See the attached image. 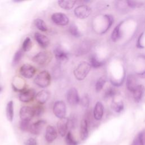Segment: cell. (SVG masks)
<instances>
[{"label":"cell","instance_id":"cell-1","mask_svg":"<svg viewBox=\"0 0 145 145\" xmlns=\"http://www.w3.org/2000/svg\"><path fill=\"white\" fill-rule=\"evenodd\" d=\"M91 69L89 63L86 61L80 62L74 70V75L78 80H83L88 74Z\"/></svg>","mask_w":145,"mask_h":145},{"label":"cell","instance_id":"cell-2","mask_svg":"<svg viewBox=\"0 0 145 145\" xmlns=\"http://www.w3.org/2000/svg\"><path fill=\"white\" fill-rule=\"evenodd\" d=\"M51 75L49 72L44 70L39 72L34 79V83L39 87L46 88L48 87L51 82Z\"/></svg>","mask_w":145,"mask_h":145},{"label":"cell","instance_id":"cell-3","mask_svg":"<svg viewBox=\"0 0 145 145\" xmlns=\"http://www.w3.org/2000/svg\"><path fill=\"white\" fill-rule=\"evenodd\" d=\"M52 58L50 52L46 50L41 51L36 54L32 58V61L40 65L48 64Z\"/></svg>","mask_w":145,"mask_h":145},{"label":"cell","instance_id":"cell-4","mask_svg":"<svg viewBox=\"0 0 145 145\" xmlns=\"http://www.w3.org/2000/svg\"><path fill=\"white\" fill-rule=\"evenodd\" d=\"M54 114L59 119L65 117L66 113V106L65 103L61 100L56 101L53 106Z\"/></svg>","mask_w":145,"mask_h":145},{"label":"cell","instance_id":"cell-5","mask_svg":"<svg viewBox=\"0 0 145 145\" xmlns=\"http://www.w3.org/2000/svg\"><path fill=\"white\" fill-rule=\"evenodd\" d=\"M74 15L80 19L88 18L91 13V8L87 5H82L77 6L74 10Z\"/></svg>","mask_w":145,"mask_h":145},{"label":"cell","instance_id":"cell-6","mask_svg":"<svg viewBox=\"0 0 145 145\" xmlns=\"http://www.w3.org/2000/svg\"><path fill=\"white\" fill-rule=\"evenodd\" d=\"M66 99L67 103L72 106H75L80 103V99L75 88L72 87L68 90L66 93Z\"/></svg>","mask_w":145,"mask_h":145},{"label":"cell","instance_id":"cell-7","mask_svg":"<svg viewBox=\"0 0 145 145\" xmlns=\"http://www.w3.org/2000/svg\"><path fill=\"white\" fill-rule=\"evenodd\" d=\"M53 22L58 25L65 26L69 24V19L66 15L62 12H55L51 16Z\"/></svg>","mask_w":145,"mask_h":145},{"label":"cell","instance_id":"cell-8","mask_svg":"<svg viewBox=\"0 0 145 145\" xmlns=\"http://www.w3.org/2000/svg\"><path fill=\"white\" fill-rule=\"evenodd\" d=\"M19 116L22 120L30 121L35 116L33 109L29 106H23L19 112Z\"/></svg>","mask_w":145,"mask_h":145},{"label":"cell","instance_id":"cell-9","mask_svg":"<svg viewBox=\"0 0 145 145\" xmlns=\"http://www.w3.org/2000/svg\"><path fill=\"white\" fill-rule=\"evenodd\" d=\"M35 90L31 89H25L20 93L19 95V99L23 103H28L32 101L36 97Z\"/></svg>","mask_w":145,"mask_h":145},{"label":"cell","instance_id":"cell-10","mask_svg":"<svg viewBox=\"0 0 145 145\" xmlns=\"http://www.w3.org/2000/svg\"><path fill=\"white\" fill-rule=\"evenodd\" d=\"M20 74L24 78L29 79L32 78L36 72V69L34 66L29 64L23 65L19 70Z\"/></svg>","mask_w":145,"mask_h":145},{"label":"cell","instance_id":"cell-11","mask_svg":"<svg viewBox=\"0 0 145 145\" xmlns=\"http://www.w3.org/2000/svg\"><path fill=\"white\" fill-rule=\"evenodd\" d=\"M57 127L60 135L62 137H65L67 133V130L69 128V118L64 117L59 119L57 122Z\"/></svg>","mask_w":145,"mask_h":145},{"label":"cell","instance_id":"cell-12","mask_svg":"<svg viewBox=\"0 0 145 145\" xmlns=\"http://www.w3.org/2000/svg\"><path fill=\"white\" fill-rule=\"evenodd\" d=\"M54 55L56 59L59 62L66 61L68 59V53L59 45H57L54 49Z\"/></svg>","mask_w":145,"mask_h":145},{"label":"cell","instance_id":"cell-13","mask_svg":"<svg viewBox=\"0 0 145 145\" xmlns=\"http://www.w3.org/2000/svg\"><path fill=\"white\" fill-rule=\"evenodd\" d=\"M46 121L44 120H40L31 125L29 131L32 134L35 135H39L44 125L46 124Z\"/></svg>","mask_w":145,"mask_h":145},{"label":"cell","instance_id":"cell-14","mask_svg":"<svg viewBox=\"0 0 145 145\" xmlns=\"http://www.w3.org/2000/svg\"><path fill=\"white\" fill-rule=\"evenodd\" d=\"M34 37L36 41L41 47L45 48L49 46L50 43V40L45 35L40 32H36L35 33Z\"/></svg>","mask_w":145,"mask_h":145},{"label":"cell","instance_id":"cell-15","mask_svg":"<svg viewBox=\"0 0 145 145\" xmlns=\"http://www.w3.org/2000/svg\"><path fill=\"white\" fill-rule=\"evenodd\" d=\"M80 136L82 140H86L88 136V121L87 118H83L80 122Z\"/></svg>","mask_w":145,"mask_h":145},{"label":"cell","instance_id":"cell-16","mask_svg":"<svg viewBox=\"0 0 145 145\" xmlns=\"http://www.w3.org/2000/svg\"><path fill=\"white\" fill-rule=\"evenodd\" d=\"M45 139L48 142H53L57 137V131L56 128L51 125H48L46 128Z\"/></svg>","mask_w":145,"mask_h":145},{"label":"cell","instance_id":"cell-17","mask_svg":"<svg viewBox=\"0 0 145 145\" xmlns=\"http://www.w3.org/2000/svg\"><path fill=\"white\" fill-rule=\"evenodd\" d=\"M50 96V93L49 91L47 90H42L36 93L35 98L39 104L42 105L49 100Z\"/></svg>","mask_w":145,"mask_h":145},{"label":"cell","instance_id":"cell-18","mask_svg":"<svg viewBox=\"0 0 145 145\" xmlns=\"http://www.w3.org/2000/svg\"><path fill=\"white\" fill-rule=\"evenodd\" d=\"M91 48V44L88 41H83L79 44L75 50V54L78 56L87 53Z\"/></svg>","mask_w":145,"mask_h":145},{"label":"cell","instance_id":"cell-19","mask_svg":"<svg viewBox=\"0 0 145 145\" xmlns=\"http://www.w3.org/2000/svg\"><path fill=\"white\" fill-rule=\"evenodd\" d=\"M104 113V106L103 104L98 101L96 103L93 109V117L95 120H100L103 117Z\"/></svg>","mask_w":145,"mask_h":145},{"label":"cell","instance_id":"cell-20","mask_svg":"<svg viewBox=\"0 0 145 145\" xmlns=\"http://www.w3.org/2000/svg\"><path fill=\"white\" fill-rule=\"evenodd\" d=\"M76 1L74 0H60L58 1L59 6L66 10H71L74 7Z\"/></svg>","mask_w":145,"mask_h":145},{"label":"cell","instance_id":"cell-21","mask_svg":"<svg viewBox=\"0 0 145 145\" xmlns=\"http://www.w3.org/2000/svg\"><path fill=\"white\" fill-rule=\"evenodd\" d=\"M126 86L127 89L132 92L135 89V88L138 86V84L137 83V79L134 75L132 74H130L127 76Z\"/></svg>","mask_w":145,"mask_h":145},{"label":"cell","instance_id":"cell-22","mask_svg":"<svg viewBox=\"0 0 145 145\" xmlns=\"http://www.w3.org/2000/svg\"><path fill=\"white\" fill-rule=\"evenodd\" d=\"M144 88L143 85H138L135 89L133 91V97L136 102H139L143 95Z\"/></svg>","mask_w":145,"mask_h":145},{"label":"cell","instance_id":"cell-23","mask_svg":"<svg viewBox=\"0 0 145 145\" xmlns=\"http://www.w3.org/2000/svg\"><path fill=\"white\" fill-rule=\"evenodd\" d=\"M6 114L8 120L12 122L14 118V103L11 100L8 102L6 108Z\"/></svg>","mask_w":145,"mask_h":145},{"label":"cell","instance_id":"cell-24","mask_svg":"<svg viewBox=\"0 0 145 145\" xmlns=\"http://www.w3.org/2000/svg\"><path fill=\"white\" fill-rule=\"evenodd\" d=\"M122 24V22H121L120 24H118L114 29L113 31V32L111 35V37L113 41H116L118 40L122 35L121 32V25Z\"/></svg>","mask_w":145,"mask_h":145},{"label":"cell","instance_id":"cell-25","mask_svg":"<svg viewBox=\"0 0 145 145\" xmlns=\"http://www.w3.org/2000/svg\"><path fill=\"white\" fill-rule=\"evenodd\" d=\"M33 23H34L35 27L39 30H40V31H41L42 32H45V31H46L48 30V28H47L46 23L41 19H40V18L36 19L34 20Z\"/></svg>","mask_w":145,"mask_h":145},{"label":"cell","instance_id":"cell-26","mask_svg":"<svg viewBox=\"0 0 145 145\" xmlns=\"http://www.w3.org/2000/svg\"><path fill=\"white\" fill-rule=\"evenodd\" d=\"M65 142L66 145H78V142L74 139L71 131H68L65 135Z\"/></svg>","mask_w":145,"mask_h":145},{"label":"cell","instance_id":"cell-27","mask_svg":"<svg viewBox=\"0 0 145 145\" xmlns=\"http://www.w3.org/2000/svg\"><path fill=\"white\" fill-rule=\"evenodd\" d=\"M89 63L91 67H93L94 68H98L99 67H101L103 65V62L99 61L97 58L96 56L95 55H92L90 57Z\"/></svg>","mask_w":145,"mask_h":145},{"label":"cell","instance_id":"cell-28","mask_svg":"<svg viewBox=\"0 0 145 145\" xmlns=\"http://www.w3.org/2000/svg\"><path fill=\"white\" fill-rule=\"evenodd\" d=\"M132 144L133 145H144V131L140 132L137 135V137L134 138Z\"/></svg>","mask_w":145,"mask_h":145},{"label":"cell","instance_id":"cell-29","mask_svg":"<svg viewBox=\"0 0 145 145\" xmlns=\"http://www.w3.org/2000/svg\"><path fill=\"white\" fill-rule=\"evenodd\" d=\"M69 31L70 33L75 37H79L81 35V33L75 24L72 23L70 25L69 28Z\"/></svg>","mask_w":145,"mask_h":145},{"label":"cell","instance_id":"cell-30","mask_svg":"<svg viewBox=\"0 0 145 145\" xmlns=\"http://www.w3.org/2000/svg\"><path fill=\"white\" fill-rule=\"evenodd\" d=\"M32 43L31 39L29 37H27L24 39L22 44V49L23 50V52H28L31 50V49L32 48Z\"/></svg>","mask_w":145,"mask_h":145},{"label":"cell","instance_id":"cell-31","mask_svg":"<svg viewBox=\"0 0 145 145\" xmlns=\"http://www.w3.org/2000/svg\"><path fill=\"white\" fill-rule=\"evenodd\" d=\"M23 51L22 49H19L17 52H16L13 57V59L12 61V65L15 66L18 64V63L21 60L23 57Z\"/></svg>","mask_w":145,"mask_h":145},{"label":"cell","instance_id":"cell-32","mask_svg":"<svg viewBox=\"0 0 145 145\" xmlns=\"http://www.w3.org/2000/svg\"><path fill=\"white\" fill-rule=\"evenodd\" d=\"M32 108L33 109L35 116L39 117V116H41L44 112V108L42 104H38L36 105L35 106H33Z\"/></svg>","mask_w":145,"mask_h":145},{"label":"cell","instance_id":"cell-33","mask_svg":"<svg viewBox=\"0 0 145 145\" xmlns=\"http://www.w3.org/2000/svg\"><path fill=\"white\" fill-rule=\"evenodd\" d=\"M31 125V124H30V121H29L21 120L19 123V128L23 131H29Z\"/></svg>","mask_w":145,"mask_h":145},{"label":"cell","instance_id":"cell-34","mask_svg":"<svg viewBox=\"0 0 145 145\" xmlns=\"http://www.w3.org/2000/svg\"><path fill=\"white\" fill-rule=\"evenodd\" d=\"M105 82L106 80L104 77H101L97 80V82L95 85V89L97 92H99L101 90L104 85L105 83Z\"/></svg>","mask_w":145,"mask_h":145},{"label":"cell","instance_id":"cell-35","mask_svg":"<svg viewBox=\"0 0 145 145\" xmlns=\"http://www.w3.org/2000/svg\"><path fill=\"white\" fill-rule=\"evenodd\" d=\"M112 109L116 112L120 113L123 109V105L122 101L120 102H114L112 104Z\"/></svg>","mask_w":145,"mask_h":145},{"label":"cell","instance_id":"cell-36","mask_svg":"<svg viewBox=\"0 0 145 145\" xmlns=\"http://www.w3.org/2000/svg\"><path fill=\"white\" fill-rule=\"evenodd\" d=\"M115 94H116V90L113 88L110 87L106 90L104 94V96L105 98H108V97L113 96Z\"/></svg>","mask_w":145,"mask_h":145},{"label":"cell","instance_id":"cell-37","mask_svg":"<svg viewBox=\"0 0 145 145\" xmlns=\"http://www.w3.org/2000/svg\"><path fill=\"white\" fill-rule=\"evenodd\" d=\"M80 103L82 106L84 108H87L89 105V99L87 95H84L82 97V99H80Z\"/></svg>","mask_w":145,"mask_h":145},{"label":"cell","instance_id":"cell-38","mask_svg":"<svg viewBox=\"0 0 145 145\" xmlns=\"http://www.w3.org/2000/svg\"><path fill=\"white\" fill-rule=\"evenodd\" d=\"M61 74V71L60 66L58 65H57L55 67H54V69L53 71V75L54 78H57L59 77Z\"/></svg>","mask_w":145,"mask_h":145},{"label":"cell","instance_id":"cell-39","mask_svg":"<svg viewBox=\"0 0 145 145\" xmlns=\"http://www.w3.org/2000/svg\"><path fill=\"white\" fill-rule=\"evenodd\" d=\"M126 2L127 3L129 6H130V7H133V8L139 7L141 5L140 3L135 2V1H127Z\"/></svg>","mask_w":145,"mask_h":145},{"label":"cell","instance_id":"cell-40","mask_svg":"<svg viewBox=\"0 0 145 145\" xmlns=\"http://www.w3.org/2000/svg\"><path fill=\"white\" fill-rule=\"evenodd\" d=\"M24 144V145H37V141L35 138H30L25 141Z\"/></svg>","mask_w":145,"mask_h":145},{"label":"cell","instance_id":"cell-41","mask_svg":"<svg viewBox=\"0 0 145 145\" xmlns=\"http://www.w3.org/2000/svg\"><path fill=\"white\" fill-rule=\"evenodd\" d=\"M2 86L0 85V93L2 92Z\"/></svg>","mask_w":145,"mask_h":145},{"label":"cell","instance_id":"cell-42","mask_svg":"<svg viewBox=\"0 0 145 145\" xmlns=\"http://www.w3.org/2000/svg\"><path fill=\"white\" fill-rule=\"evenodd\" d=\"M144 143H145V139H144Z\"/></svg>","mask_w":145,"mask_h":145},{"label":"cell","instance_id":"cell-43","mask_svg":"<svg viewBox=\"0 0 145 145\" xmlns=\"http://www.w3.org/2000/svg\"><path fill=\"white\" fill-rule=\"evenodd\" d=\"M131 145H133V144H131Z\"/></svg>","mask_w":145,"mask_h":145}]
</instances>
